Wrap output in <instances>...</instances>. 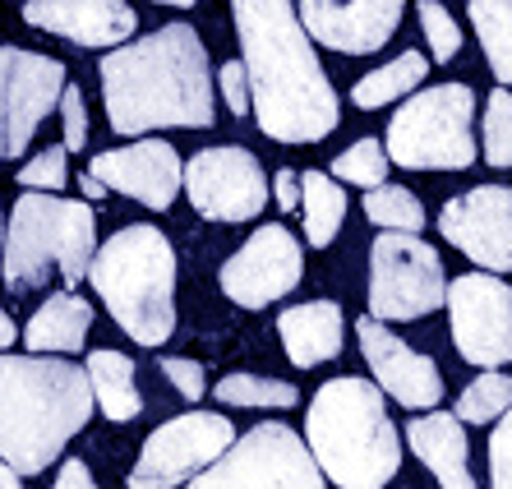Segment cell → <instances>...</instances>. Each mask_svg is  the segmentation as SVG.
<instances>
[{
  "instance_id": "cell-1",
  "label": "cell",
  "mask_w": 512,
  "mask_h": 489,
  "mask_svg": "<svg viewBox=\"0 0 512 489\" xmlns=\"http://www.w3.org/2000/svg\"><path fill=\"white\" fill-rule=\"evenodd\" d=\"M240 70L250 84V111L277 144H319L337 130V93L319 65V51L296 24L286 0H236Z\"/></svg>"
},
{
  "instance_id": "cell-2",
  "label": "cell",
  "mask_w": 512,
  "mask_h": 489,
  "mask_svg": "<svg viewBox=\"0 0 512 489\" xmlns=\"http://www.w3.org/2000/svg\"><path fill=\"white\" fill-rule=\"evenodd\" d=\"M97 74L111 130L125 139L148 130H208L217 120L213 65L194 24H162L107 51Z\"/></svg>"
},
{
  "instance_id": "cell-3",
  "label": "cell",
  "mask_w": 512,
  "mask_h": 489,
  "mask_svg": "<svg viewBox=\"0 0 512 489\" xmlns=\"http://www.w3.org/2000/svg\"><path fill=\"white\" fill-rule=\"evenodd\" d=\"M93 420L84 365L51 356H0V466L14 476L47 471Z\"/></svg>"
},
{
  "instance_id": "cell-4",
  "label": "cell",
  "mask_w": 512,
  "mask_h": 489,
  "mask_svg": "<svg viewBox=\"0 0 512 489\" xmlns=\"http://www.w3.org/2000/svg\"><path fill=\"white\" fill-rule=\"evenodd\" d=\"M305 453L323 485L333 480L337 489H383L402 471V430L370 379L342 374L310 397Z\"/></svg>"
},
{
  "instance_id": "cell-5",
  "label": "cell",
  "mask_w": 512,
  "mask_h": 489,
  "mask_svg": "<svg viewBox=\"0 0 512 489\" xmlns=\"http://www.w3.org/2000/svg\"><path fill=\"white\" fill-rule=\"evenodd\" d=\"M88 282L139 346H162L176 333V250L157 227L134 222L97 245Z\"/></svg>"
},
{
  "instance_id": "cell-6",
  "label": "cell",
  "mask_w": 512,
  "mask_h": 489,
  "mask_svg": "<svg viewBox=\"0 0 512 489\" xmlns=\"http://www.w3.org/2000/svg\"><path fill=\"white\" fill-rule=\"evenodd\" d=\"M97 254V213L84 199H56V194H19L10 208V231L0 240V273L5 287L24 291L47 287L60 277L65 287H79Z\"/></svg>"
},
{
  "instance_id": "cell-7",
  "label": "cell",
  "mask_w": 512,
  "mask_h": 489,
  "mask_svg": "<svg viewBox=\"0 0 512 489\" xmlns=\"http://www.w3.org/2000/svg\"><path fill=\"white\" fill-rule=\"evenodd\" d=\"M471 125H476L471 84H434L397 107L383 153L402 171H466L480 157Z\"/></svg>"
},
{
  "instance_id": "cell-8",
  "label": "cell",
  "mask_w": 512,
  "mask_h": 489,
  "mask_svg": "<svg viewBox=\"0 0 512 489\" xmlns=\"http://www.w3.org/2000/svg\"><path fill=\"white\" fill-rule=\"evenodd\" d=\"M185 489H328L314 471L305 439L282 420H263L236 434L227 453Z\"/></svg>"
},
{
  "instance_id": "cell-9",
  "label": "cell",
  "mask_w": 512,
  "mask_h": 489,
  "mask_svg": "<svg viewBox=\"0 0 512 489\" xmlns=\"http://www.w3.org/2000/svg\"><path fill=\"white\" fill-rule=\"evenodd\" d=\"M448 273L420 236H379L370 245V319L402 323L443 310Z\"/></svg>"
},
{
  "instance_id": "cell-10",
  "label": "cell",
  "mask_w": 512,
  "mask_h": 489,
  "mask_svg": "<svg viewBox=\"0 0 512 489\" xmlns=\"http://www.w3.org/2000/svg\"><path fill=\"white\" fill-rule=\"evenodd\" d=\"M236 425L217 411H185V416L157 425L143 443L139 462H134L130 489H180L194 476H203L217 457L236 443Z\"/></svg>"
},
{
  "instance_id": "cell-11",
  "label": "cell",
  "mask_w": 512,
  "mask_h": 489,
  "mask_svg": "<svg viewBox=\"0 0 512 489\" xmlns=\"http://www.w3.org/2000/svg\"><path fill=\"white\" fill-rule=\"evenodd\" d=\"M70 84L65 60L24 47H0V162L24 157L37 125L56 111Z\"/></svg>"
},
{
  "instance_id": "cell-12",
  "label": "cell",
  "mask_w": 512,
  "mask_h": 489,
  "mask_svg": "<svg viewBox=\"0 0 512 489\" xmlns=\"http://www.w3.org/2000/svg\"><path fill=\"white\" fill-rule=\"evenodd\" d=\"M457 356L485 374L512 365V287L489 273H462L443 291Z\"/></svg>"
},
{
  "instance_id": "cell-13",
  "label": "cell",
  "mask_w": 512,
  "mask_h": 489,
  "mask_svg": "<svg viewBox=\"0 0 512 489\" xmlns=\"http://www.w3.org/2000/svg\"><path fill=\"white\" fill-rule=\"evenodd\" d=\"M180 190L208 222H254L268 208V176L250 148H203L180 167Z\"/></svg>"
},
{
  "instance_id": "cell-14",
  "label": "cell",
  "mask_w": 512,
  "mask_h": 489,
  "mask_svg": "<svg viewBox=\"0 0 512 489\" xmlns=\"http://www.w3.org/2000/svg\"><path fill=\"white\" fill-rule=\"evenodd\" d=\"M300 277H305L300 240L282 222H268L222 263L217 282H222V296L236 300L240 310H263V305L291 296L300 287Z\"/></svg>"
},
{
  "instance_id": "cell-15",
  "label": "cell",
  "mask_w": 512,
  "mask_h": 489,
  "mask_svg": "<svg viewBox=\"0 0 512 489\" xmlns=\"http://www.w3.org/2000/svg\"><path fill=\"white\" fill-rule=\"evenodd\" d=\"M439 236L453 240L471 263L489 277L512 273V190L508 185H476L443 203Z\"/></svg>"
},
{
  "instance_id": "cell-16",
  "label": "cell",
  "mask_w": 512,
  "mask_h": 489,
  "mask_svg": "<svg viewBox=\"0 0 512 489\" xmlns=\"http://www.w3.org/2000/svg\"><path fill=\"white\" fill-rule=\"evenodd\" d=\"M360 356L374 370V388L383 397L402 402L406 411H434L443 402V374L429 356H420L416 346H406L388 323H374L370 314L356 319Z\"/></svg>"
},
{
  "instance_id": "cell-17",
  "label": "cell",
  "mask_w": 512,
  "mask_h": 489,
  "mask_svg": "<svg viewBox=\"0 0 512 489\" xmlns=\"http://www.w3.org/2000/svg\"><path fill=\"white\" fill-rule=\"evenodd\" d=\"M406 5L402 0H305L296 5V24L305 28L310 42L328 51H342V56H370V51L388 47L402 24Z\"/></svg>"
},
{
  "instance_id": "cell-18",
  "label": "cell",
  "mask_w": 512,
  "mask_h": 489,
  "mask_svg": "<svg viewBox=\"0 0 512 489\" xmlns=\"http://www.w3.org/2000/svg\"><path fill=\"white\" fill-rule=\"evenodd\" d=\"M180 153L167 139H139L130 148H111V153H97L88 176L102 180V190H120L139 199L143 208L153 213H167L180 194Z\"/></svg>"
},
{
  "instance_id": "cell-19",
  "label": "cell",
  "mask_w": 512,
  "mask_h": 489,
  "mask_svg": "<svg viewBox=\"0 0 512 489\" xmlns=\"http://www.w3.org/2000/svg\"><path fill=\"white\" fill-rule=\"evenodd\" d=\"M24 19L51 37H65L74 47H125L139 28L134 5L120 0H33L24 5Z\"/></svg>"
},
{
  "instance_id": "cell-20",
  "label": "cell",
  "mask_w": 512,
  "mask_h": 489,
  "mask_svg": "<svg viewBox=\"0 0 512 489\" xmlns=\"http://www.w3.org/2000/svg\"><path fill=\"white\" fill-rule=\"evenodd\" d=\"M406 443L411 453L434 471L439 489H480L471 476V443H466V425H457L453 411H425L411 416L406 425Z\"/></svg>"
},
{
  "instance_id": "cell-21",
  "label": "cell",
  "mask_w": 512,
  "mask_h": 489,
  "mask_svg": "<svg viewBox=\"0 0 512 489\" xmlns=\"http://www.w3.org/2000/svg\"><path fill=\"white\" fill-rule=\"evenodd\" d=\"M277 333H282L286 360L296 370H314L323 360L342 356L346 342V319L337 300H305V305H291V310L277 314Z\"/></svg>"
},
{
  "instance_id": "cell-22",
  "label": "cell",
  "mask_w": 512,
  "mask_h": 489,
  "mask_svg": "<svg viewBox=\"0 0 512 489\" xmlns=\"http://www.w3.org/2000/svg\"><path fill=\"white\" fill-rule=\"evenodd\" d=\"M93 333V305L79 291H56L33 310L24 328L28 356H79Z\"/></svg>"
},
{
  "instance_id": "cell-23",
  "label": "cell",
  "mask_w": 512,
  "mask_h": 489,
  "mask_svg": "<svg viewBox=\"0 0 512 489\" xmlns=\"http://www.w3.org/2000/svg\"><path fill=\"white\" fill-rule=\"evenodd\" d=\"M84 379H88V393H93V406H102L107 420H134L143 411V393H139V379H134V360L102 346L93 356L84 360Z\"/></svg>"
},
{
  "instance_id": "cell-24",
  "label": "cell",
  "mask_w": 512,
  "mask_h": 489,
  "mask_svg": "<svg viewBox=\"0 0 512 489\" xmlns=\"http://www.w3.org/2000/svg\"><path fill=\"white\" fill-rule=\"evenodd\" d=\"M300 217H305V240L314 250H323L328 240L342 231L346 217V194L328 171H300Z\"/></svg>"
},
{
  "instance_id": "cell-25",
  "label": "cell",
  "mask_w": 512,
  "mask_h": 489,
  "mask_svg": "<svg viewBox=\"0 0 512 489\" xmlns=\"http://www.w3.org/2000/svg\"><path fill=\"white\" fill-rule=\"evenodd\" d=\"M425 74H429V60L420 56V51H402L397 60H388V65H379L374 74H365V79L351 88V102H356L360 111H379V107H388V102H402V97L416 93Z\"/></svg>"
},
{
  "instance_id": "cell-26",
  "label": "cell",
  "mask_w": 512,
  "mask_h": 489,
  "mask_svg": "<svg viewBox=\"0 0 512 489\" xmlns=\"http://www.w3.org/2000/svg\"><path fill=\"white\" fill-rule=\"evenodd\" d=\"M471 24L485 47V60L503 88L512 84V0H471Z\"/></svg>"
},
{
  "instance_id": "cell-27",
  "label": "cell",
  "mask_w": 512,
  "mask_h": 489,
  "mask_svg": "<svg viewBox=\"0 0 512 489\" xmlns=\"http://www.w3.org/2000/svg\"><path fill=\"white\" fill-rule=\"evenodd\" d=\"M365 217H370L379 236H420L425 227V208L406 185H379V190H365Z\"/></svg>"
},
{
  "instance_id": "cell-28",
  "label": "cell",
  "mask_w": 512,
  "mask_h": 489,
  "mask_svg": "<svg viewBox=\"0 0 512 489\" xmlns=\"http://www.w3.org/2000/svg\"><path fill=\"white\" fill-rule=\"evenodd\" d=\"M508 411H512V374L494 370L466 383L462 397H457L453 420L457 425H489V420H503Z\"/></svg>"
},
{
  "instance_id": "cell-29",
  "label": "cell",
  "mask_w": 512,
  "mask_h": 489,
  "mask_svg": "<svg viewBox=\"0 0 512 489\" xmlns=\"http://www.w3.org/2000/svg\"><path fill=\"white\" fill-rule=\"evenodd\" d=\"M213 397L227 406H277V411H291L300 402V388L286 379H263V374H227V379H217Z\"/></svg>"
},
{
  "instance_id": "cell-30",
  "label": "cell",
  "mask_w": 512,
  "mask_h": 489,
  "mask_svg": "<svg viewBox=\"0 0 512 489\" xmlns=\"http://www.w3.org/2000/svg\"><path fill=\"white\" fill-rule=\"evenodd\" d=\"M333 176L351 180V185H360V190H379V185H388V153H383L379 139H356L351 148H342V153L333 157Z\"/></svg>"
},
{
  "instance_id": "cell-31",
  "label": "cell",
  "mask_w": 512,
  "mask_h": 489,
  "mask_svg": "<svg viewBox=\"0 0 512 489\" xmlns=\"http://www.w3.org/2000/svg\"><path fill=\"white\" fill-rule=\"evenodd\" d=\"M480 139H485V144H480L476 153H485L489 167L508 171L512 167V93H508V88H494V93H489Z\"/></svg>"
},
{
  "instance_id": "cell-32",
  "label": "cell",
  "mask_w": 512,
  "mask_h": 489,
  "mask_svg": "<svg viewBox=\"0 0 512 489\" xmlns=\"http://www.w3.org/2000/svg\"><path fill=\"white\" fill-rule=\"evenodd\" d=\"M416 14H420V24H425V37H429L434 60H439V65H448V60L462 51V28H457L453 10H443L439 0H420Z\"/></svg>"
},
{
  "instance_id": "cell-33",
  "label": "cell",
  "mask_w": 512,
  "mask_h": 489,
  "mask_svg": "<svg viewBox=\"0 0 512 489\" xmlns=\"http://www.w3.org/2000/svg\"><path fill=\"white\" fill-rule=\"evenodd\" d=\"M65 180H70V153L65 148H47V153H37L33 162H24V171H19V185H24L28 194H56L65 190Z\"/></svg>"
},
{
  "instance_id": "cell-34",
  "label": "cell",
  "mask_w": 512,
  "mask_h": 489,
  "mask_svg": "<svg viewBox=\"0 0 512 489\" xmlns=\"http://www.w3.org/2000/svg\"><path fill=\"white\" fill-rule=\"evenodd\" d=\"M60 125H65V153H84L88 148V107H84V88L79 84H65L60 93Z\"/></svg>"
},
{
  "instance_id": "cell-35",
  "label": "cell",
  "mask_w": 512,
  "mask_h": 489,
  "mask_svg": "<svg viewBox=\"0 0 512 489\" xmlns=\"http://www.w3.org/2000/svg\"><path fill=\"white\" fill-rule=\"evenodd\" d=\"M489 489H512V411L489 434Z\"/></svg>"
},
{
  "instance_id": "cell-36",
  "label": "cell",
  "mask_w": 512,
  "mask_h": 489,
  "mask_svg": "<svg viewBox=\"0 0 512 489\" xmlns=\"http://www.w3.org/2000/svg\"><path fill=\"white\" fill-rule=\"evenodd\" d=\"M162 374H167L171 388H176L180 397H190V402H199V397L208 393V374H203V365L190 356H167L162 360Z\"/></svg>"
},
{
  "instance_id": "cell-37",
  "label": "cell",
  "mask_w": 512,
  "mask_h": 489,
  "mask_svg": "<svg viewBox=\"0 0 512 489\" xmlns=\"http://www.w3.org/2000/svg\"><path fill=\"white\" fill-rule=\"evenodd\" d=\"M217 88H222V102L231 107V116H245V111H250V84H245V70H240V60H227V65H217Z\"/></svg>"
},
{
  "instance_id": "cell-38",
  "label": "cell",
  "mask_w": 512,
  "mask_h": 489,
  "mask_svg": "<svg viewBox=\"0 0 512 489\" xmlns=\"http://www.w3.org/2000/svg\"><path fill=\"white\" fill-rule=\"evenodd\" d=\"M273 199H277V208H282V213H296V208H300V171L296 167H282L273 176Z\"/></svg>"
},
{
  "instance_id": "cell-39",
  "label": "cell",
  "mask_w": 512,
  "mask_h": 489,
  "mask_svg": "<svg viewBox=\"0 0 512 489\" xmlns=\"http://www.w3.org/2000/svg\"><path fill=\"white\" fill-rule=\"evenodd\" d=\"M56 489H97V480H93V471H88L79 457H70V462L56 471Z\"/></svg>"
},
{
  "instance_id": "cell-40",
  "label": "cell",
  "mask_w": 512,
  "mask_h": 489,
  "mask_svg": "<svg viewBox=\"0 0 512 489\" xmlns=\"http://www.w3.org/2000/svg\"><path fill=\"white\" fill-rule=\"evenodd\" d=\"M79 190H84V203L93 208L97 199H107V190H102V180H93V176H79Z\"/></svg>"
},
{
  "instance_id": "cell-41",
  "label": "cell",
  "mask_w": 512,
  "mask_h": 489,
  "mask_svg": "<svg viewBox=\"0 0 512 489\" xmlns=\"http://www.w3.org/2000/svg\"><path fill=\"white\" fill-rule=\"evenodd\" d=\"M14 337H19V328H14V323H10V314L0 310V356H5V351H10V346H14Z\"/></svg>"
},
{
  "instance_id": "cell-42",
  "label": "cell",
  "mask_w": 512,
  "mask_h": 489,
  "mask_svg": "<svg viewBox=\"0 0 512 489\" xmlns=\"http://www.w3.org/2000/svg\"><path fill=\"white\" fill-rule=\"evenodd\" d=\"M0 489H24V485H19V476L10 471V466H0Z\"/></svg>"
},
{
  "instance_id": "cell-43",
  "label": "cell",
  "mask_w": 512,
  "mask_h": 489,
  "mask_svg": "<svg viewBox=\"0 0 512 489\" xmlns=\"http://www.w3.org/2000/svg\"><path fill=\"white\" fill-rule=\"evenodd\" d=\"M0 240H5V222H0Z\"/></svg>"
}]
</instances>
